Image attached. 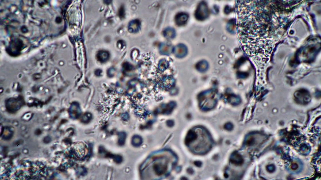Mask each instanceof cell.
<instances>
[{
	"label": "cell",
	"instance_id": "277c9868",
	"mask_svg": "<svg viewBox=\"0 0 321 180\" xmlns=\"http://www.w3.org/2000/svg\"><path fill=\"white\" fill-rule=\"evenodd\" d=\"M230 161L232 164L236 165H241L243 163V159L241 155L237 153H235L232 156Z\"/></svg>",
	"mask_w": 321,
	"mask_h": 180
},
{
	"label": "cell",
	"instance_id": "ba28073f",
	"mask_svg": "<svg viewBox=\"0 0 321 180\" xmlns=\"http://www.w3.org/2000/svg\"><path fill=\"white\" fill-rule=\"evenodd\" d=\"M163 35L167 38L172 39L175 36V31L173 28H169L164 30Z\"/></svg>",
	"mask_w": 321,
	"mask_h": 180
},
{
	"label": "cell",
	"instance_id": "5bb4252c",
	"mask_svg": "<svg viewBox=\"0 0 321 180\" xmlns=\"http://www.w3.org/2000/svg\"><path fill=\"white\" fill-rule=\"evenodd\" d=\"M195 164L196 166H200L201 165V163H200L199 162H197L196 163H195Z\"/></svg>",
	"mask_w": 321,
	"mask_h": 180
},
{
	"label": "cell",
	"instance_id": "52a82bcc",
	"mask_svg": "<svg viewBox=\"0 0 321 180\" xmlns=\"http://www.w3.org/2000/svg\"><path fill=\"white\" fill-rule=\"evenodd\" d=\"M172 50L171 46L167 44H163L160 46V50L163 54L168 55L171 52Z\"/></svg>",
	"mask_w": 321,
	"mask_h": 180
},
{
	"label": "cell",
	"instance_id": "8fae6325",
	"mask_svg": "<svg viewBox=\"0 0 321 180\" xmlns=\"http://www.w3.org/2000/svg\"><path fill=\"white\" fill-rule=\"evenodd\" d=\"M92 119V115L90 113L84 114L82 118V121L84 123H87L91 120Z\"/></svg>",
	"mask_w": 321,
	"mask_h": 180
},
{
	"label": "cell",
	"instance_id": "4fadbf2b",
	"mask_svg": "<svg viewBox=\"0 0 321 180\" xmlns=\"http://www.w3.org/2000/svg\"><path fill=\"white\" fill-rule=\"evenodd\" d=\"M168 123H167V125L168 126L170 127H171L173 126V122L172 121H168Z\"/></svg>",
	"mask_w": 321,
	"mask_h": 180
},
{
	"label": "cell",
	"instance_id": "7c38bea8",
	"mask_svg": "<svg viewBox=\"0 0 321 180\" xmlns=\"http://www.w3.org/2000/svg\"><path fill=\"white\" fill-rule=\"evenodd\" d=\"M126 138V135L124 132H121L119 135L118 142L119 145H123Z\"/></svg>",
	"mask_w": 321,
	"mask_h": 180
},
{
	"label": "cell",
	"instance_id": "6da1fadb",
	"mask_svg": "<svg viewBox=\"0 0 321 180\" xmlns=\"http://www.w3.org/2000/svg\"><path fill=\"white\" fill-rule=\"evenodd\" d=\"M156 160L153 164V168L154 171L158 175L160 176L165 174L168 170V165L165 162L163 163L162 161Z\"/></svg>",
	"mask_w": 321,
	"mask_h": 180
},
{
	"label": "cell",
	"instance_id": "30bf717a",
	"mask_svg": "<svg viewBox=\"0 0 321 180\" xmlns=\"http://www.w3.org/2000/svg\"><path fill=\"white\" fill-rule=\"evenodd\" d=\"M142 139L140 136L138 135L135 136L132 138V144L135 147H138L142 143Z\"/></svg>",
	"mask_w": 321,
	"mask_h": 180
},
{
	"label": "cell",
	"instance_id": "5b68a950",
	"mask_svg": "<svg viewBox=\"0 0 321 180\" xmlns=\"http://www.w3.org/2000/svg\"><path fill=\"white\" fill-rule=\"evenodd\" d=\"M188 16L185 13H180L176 16L175 21L177 25L182 26L185 24L187 21Z\"/></svg>",
	"mask_w": 321,
	"mask_h": 180
},
{
	"label": "cell",
	"instance_id": "8992f818",
	"mask_svg": "<svg viewBox=\"0 0 321 180\" xmlns=\"http://www.w3.org/2000/svg\"><path fill=\"white\" fill-rule=\"evenodd\" d=\"M140 22L138 20H133L129 25V30L133 32H138L140 29Z\"/></svg>",
	"mask_w": 321,
	"mask_h": 180
},
{
	"label": "cell",
	"instance_id": "7a4b0ae2",
	"mask_svg": "<svg viewBox=\"0 0 321 180\" xmlns=\"http://www.w3.org/2000/svg\"><path fill=\"white\" fill-rule=\"evenodd\" d=\"M81 111L79 104L74 103L71 105L69 109V113L71 118L76 119L80 117Z\"/></svg>",
	"mask_w": 321,
	"mask_h": 180
},
{
	"label": "cell",
	"instance_id": "9c48e42d",
	"mask_svg": "<svg viewBox=\"0 0 321 180\" xmlns=\"http://www.w3.org/2000/svg\"><path fill=\"white\" fill-rule=\"evenodd\" d=\"M97 57L98 60L101 62H104L108 59L109 55L107 52H101L98 53Z\"/></svg>",
	"mask_w": 321,
	"mask_h": 180
},
{
	"label": "cell",
	"instance_id": "3957f363",
	"mask_svg": "<svg viewBox=\"0 0 321 180\" xmlns=\"http://www.w3.org/2000/svg\"><path fill=\"white\" fill-rule=\"evenodd\" d=\"M173 50L175 55L179 57H183L186 55L187 52L186 47L182 44L177 46Z\"/></svg>",
	"mask_w": 321,
	"mask_h": 180
}]
</instances>
